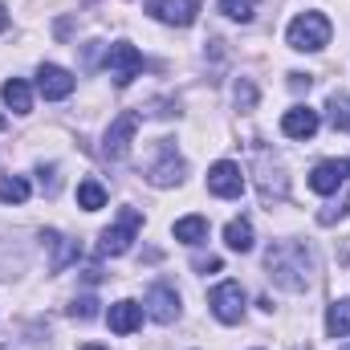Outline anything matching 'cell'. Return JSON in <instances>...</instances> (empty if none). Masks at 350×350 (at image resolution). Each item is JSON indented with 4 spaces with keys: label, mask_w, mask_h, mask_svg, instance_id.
Returning <instances> with one entry per match:
<instances>
[{
    "label": "cell",
    "mask_w": 350,
    "mask_h": 350,
    "mask_svg": "<svg viewBox=\"0 0 350 350\" xmlns=\"http://www.w3.org/2000/svg\"><path fill=\"white\" fill-rule=\"evenodd\" d=\"M4 29H8V12L0 8V33H4Z\"/></svg>",
    "instance_id": "cell-29"
},
{
    "label": "cell",
    "mask_w": 350,
    "mask_h": 350,
    "mask_svg": "<svg viewBox=\"0 0 350 350\" xmlns=\"http://www.w3.org/2000/svg\"><path fill=\"white\" fill-rule=\"evenodd\" d=\"M0 126H4V118H0Z\"/></svg>",
    "instance_id": "cell-31"
},
{
    "label": "cell",
    "mask_w": 350,
    "mask_h": 350,
    "mask_svg": "<svg viewBox=\"0 0 350 350\" xmlns=\"http://www.w3.org/2000/svg\"><path fill=\"white\" fill-rule=\"evenodd\" d=\"M326 110H330V126L334 131H350V94H334Z\"/></svg>",
    "instance_id": "cell-23"
},
{
    "label": "cell",
    "mask_w": 350,
    "mask_h": 350,
    "mask_svg": "<svg viewBox=\"0 0 350 350\" xmlns=\"http://www.w3.org/2000/svg\"><path fill=\"white\" fill-rule=\"evenodd\" d=\"M70 314L82 318V322H90V318H98V301H94V297H78V301L70 306Z\"/></svg>",
    "instance_id": "cell-26"
},
{
    "label": "cell",
    "mask_w": 350,
    "mask_h": 350,
    "mask_svg": "<svg viewBox=\"0 0 350 350\" xmlns=\"http://www.w3.org/2000/svg\"><path fill=\"white\" fill-rule=\"evenodd\" d=\"M208 191L220 196V200H237V196L245 191V175H241V167H237L232 159L212 163V172H208Z\"/></svg>",
    "instance_id": "cell-7"
},
{
    "label": "cell",
    "mask_w": 350,
    "mask_h": 350,
    "mask_svg": "<svg viewBox=\"0 0 350 350\" xmlns=\"http://www.w3.org/2000/svg\"><path fill=\"white\" fill-rule=\"evenodd\" d=\"M139 228H143V212H139V208H122L118 224H110V228L98 237V253H102V257H122V253L131 249V241L139 237Z\"/></svg>",
    "instance_id": "cell-3"
},
{
    "label": "cell",
    "mask_w": 350,
    "mask_h": 350,
    "mask_svg": "<svg viewBox=\"0 0 350 350\" xmlns=\"http://www.w3.org/2000/svg\"><path fill=\"white\" fill-rule=\"evenodd\" d=\"M265 269H269L273 285H281L289 293H301L310 285V277H314V257H310V249L301 241H281V245H273L265 253Z\"/></svg>",
    "instance_id": "cell-1"
},
{
    "label": "cell",
    "mask_w": 350,
    "mask_h": 350,
    "mask_svg": "<svg viewBox=\"0 0 350 350\" xmlns=\"http://www.w3.org/2000/svg\"><path fill=\"white\" fill-rule=\"evenodd\" d=\"M326 334H330V338H350V297L334 301V306L326 310Z\"/></svg>",
    "instance_id": "cell-18"
},
{
    "label": "cell",
    "mask_w": 350,
    "mask_h": 350,
    "mask_svg": "<svg viewBox=\"0 0 350 350\" xmlns=\"http://www.w3.org/2000/svg\"><path fill=\"white\" fill-rule=\"evenodd\" d=\"M106 322H110V330H114V334H135V330L143 326V306H139V301H131V297H122V301H114V306H110Z\"/></svg>",
    "instance_id": "cell-15"
},
{
    "label": "cell",
    "mask_w": 350,
    "mask_h": 350,
    "mask_svg": "<svg viewBox=\"0 0 350 350\" xmlns=\"http://www.w3.org/2000/svg\"><path fill=\"white\" fill-rule=\"evenodd\" d=\"M135 131H139V114L135 110H122L110 126H106V139H102V155L106 159H122L126 151H131V139H135Z\"/></svg>",
    "instance_id": "cell-6"
},
{
    "label": "cell",
    "mask_w": 350,
    "mask_h": 350,
    "mask_svg": "<svg viewBox=\"0 0 350 350\" xmlns=\"http://www.w3.org/2000/svg\"><path fill=\"white\" fill-rule=\"evenodd\" d=\"M257 175H261V200L265 204H281L285 200V172H281V163H269V155L257 151Z\"/></svg>",
    "instance_id": "cell-11"
},
{
    "label": "cell",
    "mask_w": 350,
    "mask_h": 350,
    "mask_svg": "<svg viewBox=\"0 0 350 350\" xmlns=\"http://www.w3.org/2000/svg\"><path fill=\"white\" fill-rule=\"evenodd\" d=\"M78 208H86V212L106 208V187H102L98 179H82V183H78Z\"/></svg>",
    "instance_id": "cell-22"
},
{
    "label": "cell",
    "mask_w": 350,
    "mask_h": 350,
    "mask_svg": "<svg viewBox=\"0 0 350 350\" xmlns=\"http://www.w3.org/2000/svg\"><path fill=\"white\" fill-rule=\"evenodd\" d=\"M106 74L114 78L118 90H126L139 74H143V53H139L131 41H114V45L106 49Z\"/></svg>",
    "instance_id": "cell-4"
},
{
    "label": "cell",
    "mask_w": 350,
    "mask_h": 350,
    "mask_svg": "<svg viewBox=\"0 0 350 350\" xmlns=\"http://www.w3.org/2000/svg\"><path fill=\"white\" fill-rule=\"evenodd\" d=\"M350 183V159H326V163H318L314 172H310V187L318 191V196H334L338 187H347Z\"/></svg>",
    "instance_id": "cell-8"
},
{
    "label": "cell",
    "mask_w": 350,
    "mask_h": 350,
    "mask_svg": "<svg viewBox=\"0 0 350 350\" xmlns=\"http://www.w3.org/2000/svg\"><path fill=\"white\" fill-rule=\"evenodd\" d=\"M224 245H228L232 253H249V249H253V224H249V220H228Z\"/></svg>",
    "instance_id": "cell-20"
},
{
    "label": "cell",
    "mask_w": 350,
    "mask_h": 350,
    "mask_svg": "<svg viewBox=\"0 0 350 350\" xmlns=\"http://www.w3.org/2000/svg\"><path fill=\"white\" fill-rule=\"evenodd\" d=\"M208 306H212V314H216L224 326H237V322L245 318V289H241L237 281H220V285L208 293Z\"/></svg>",
    "instance_id": "cell-5"
},
{
    "label": "cell",
    "mask_w": 350,
    "mask_h": 350,
    "mask_svg": "<svg viewBox=\"0 0 350 350\" xmlns=\"http://www.w3.org/2000/svg\"><path fill=\"white\" fill-rule=\"evenodd\" d=\"M0 350H4V347H0Z\"/></svg>",
    "instance_id": "cell-33"
},
{
    "label": "cell",
    "mask_w": 350,
    "mask_h": 350,
    "mask_svg": "<svg viewBox=\"0 0 350 350\" xmlns=\"http://www.w3.org/2000/svg\"><path fill=\"white\" fill-rule=\"evenodd\" d=\"M155 21H163V25H175V29H187L196 16H200V0H151V8H147Z\"/></svg>",
    "instance_id": "cell-9"
},
{
    "label": "cell",
    "mask_w": 350,
    "mask_h": 350,
    "mask_svg": "<svg viewBox=\"0 0 350 350\" xmlns=\"http://www.w3.org/2000/svg\"><path fill=\"white\" fill-rule=\"evenodd\" d=\"M41 241H45V249L53 253V257H49V269H53V273H62L70 261H78V241H70V237H62V232H53V228L41 232Z\"/></svg>",
    "instance_id": "cell-16"
},
{
    "label": "cell",
    "mask_w": 350,
    "mask_h": 350,
    "mask_svg": "<svg viewBox=\"0 0 350 350\" xmlns=\"http://www.w3.org/2000/svg\"><path fill=\"white\" fill-rule=\"evenodd\" d=\"M37 90H41L49 102H62V98L74 94V74L62 70V66H41V70H37Z\"/></svg>",
    "instance_id": "cell-12"
},
{
    "label": "cell",
    "mask_w": 350,
    "mask_h": 350,
    "mask_svg": "<svg viewBox=\"0 0 350 350\" xmlns=\"http://www.w3.org/2000/svg\"><path fill=\"white\" fill-rule=\"evenodd\" d=\"M342 350H350V347H342Z\"/></svg>",
    "instance_id": "cell-32"
},
{
    "label": "cell",
    "mask_w": 350,
    "mask_h": 350,
    "mask_svg": "<svg viewBox=\"0 0 350 350\" xmlns=\"http://www.w3.org/2000/svg\"><path fill=\"white\" fill-rule=\"evenodd\" d=\"M232 98H237L241 110H253V106H257V86H253V78H241V82L232 86Z\"/></svg>",
    "instance_id": "cell-25"
},
{
    "label": "cell",
    "mask_w": 350,
    "mask_h": 350,
    "mask_svg": "<svg viewBox=\"0 0 350 350\" xmlns=\"http://www.w3.org/2000/svg\"><path fill=\"white\" fill-rule=\"evenodd\" d=\"M289 86L293 90H310V78H306V74H289Z\"/></svg>",
    "instance_id": "cell-28"
},
{
    "label": "cell",
    "mask_w": 350,
    "mask_h": 350,
    "mask_svg": "<svg viewBox=\"0 0 350 350\" xmlns=\"http://www.w3.org/2000/svg\"><path fill=\"white\" fill-rule=\"evenodd\" d=\"M0 98H4V106L12 110V114H29L33 110V90L25 78H8L4 86H0Z\"/></svg>",
    "instance_id": "cell-17"
},
{
    "label": "cell",
    "mask_w": 350,
    "mask_h": 350,
    "mask_svg": "<svg viewBox=\"0 0 350 350\" xmlns=\"http://www.w3.org/2000/svg\"><path fill=\"white\" fill-rule=\"evenodd\" d=\"M318 126H322V118H318V110H310V106H293V110L281 114V135H285V139H314Z\"/></svg>",
    "instance_id": "cell-10"
},
{
    "label": "cell",
    "mask_w": 350,
    "mask_h": 350,
    "mask_svg": "<svg viewBox=\"0 0 350 350\" xmlns=\"http://www.w3.org/2000/svg\"><path fill=\"white\" fill-rule=\"evenodd\" d=\"M285 41H289V49H297V53H318V49L330 45V21H326L322 12H301V16H293Z\"/></svg>",
    "instance_id": "cell-2"
},
{
    "label": "cell",
    "mask_w": 350,
    "mask_h": 350,
    "mask_svg": "<svg viewBox=\"0 0 350 350\" xmlns=\"http://www.w3.org/2000/svg\"><path fill=\"white\" fill-rule=\"evenodd\" d=\"M175 241H183V245H204V241H208V220H204V216H183V220H175Z\"/></svg>",
    "instance_id": "cell-19"
},
{
    "label": "cell",
    "mask_w": 350,
    "mask_h": 350,
    "mask_svg": "<svg viewBox=\"0 0 350 350\" xmlns=\"http://www.w3.org/2000/svg\"><path fill=\"white\" fill-rule=\"evenodd\" d=\"M147 314H151L155 322H163V326L175 322V318H179V293H175L172 285H163V281L151 285V293H147Z\"/></svg>",
    "instance_id": "cell-13"
},
{
    "label": "cell",
    "mask_w": 350,
    "mask_h": 350,
    "mask_svg": "<svg viewBox=\"0 0 350 350\" xmlns=\"http://www.w3.org/2000/svg\"><path fill=\"white\" fill-rule=\"evenodd\" d=\"M82 350H106V347H98V342H90V347H82Z\"/></svg>",
    "instance_id": "cell-30"
},
{
    "label": "cell",
    "mask_w": 350,
    "mask_h": 350,
    "mask_svg": "<svg viewBox=\"0 0 350 350\" xmlns=\"http://www.w3.org/2000/svg\"><path fill=\"white\" fill-rule=\"evenodd\" d=\"M147 179H151L155 187H172V183H179V179H183V159L175 155L172 139H163V159H159V163H151Z\"/></svg>",
    "instance_id": "cell-14"
},
{
    "label": "cell",
    "mask_w": 350,
    "mask_h": 350,
    "mask_svg": "<svg viewBox=\"0 0 350 350\" xmlns=\"http://www.w3.org/2000/svg\"><path fill=\"white\" fill-rule=\"evenodd\" d=\"M29 179L25 175H4L0 179V204H25L29 200Z\"/></svg>",
    "instance_id": "cell-21"
},
{
    "label": "cell",
    "mask_w": 350,
    "mask_h": 350,
    "mask_svg": "<svg viewBox=\"0 0 350 350\" xmlns=\"http://www.w3.org/2000/svg\"><path fill=\"white\" fill-rule=\"evenodd\" d=\"M220 12L232 16V21H241V25H249L253 12H257V0H220Z\"/></svg>",
    "instance_id": "cell-24"
},
{
    "label": "cell",
    "mask_w": 350,
    "mask_h": 350,
    "mask_svg": "<svg viewBox=\"0 0 350 350\" xmlns=\"http://www.w3.org/2000/svg\"><path fill=\"white\" fill-rule=\"evenodd\" d=\"M41 187H45L49 196L57 191V172H53V167H41Z\"/></svg>",
    "instance_id": "cell-27"
}]
</instances>
